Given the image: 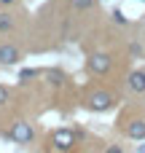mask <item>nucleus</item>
Instances as JSON below:
<instances>
[{
    "mask_svg": "<svg viewBox=\"0 0 145 153\" xmlns=\"http://www.w3.org/2000/svg\"><path fill=\"white\" fill-rule=\"evenodd\" d=\"M110 67H113V59H110V54H102V51H97V54H91V56H89V70H91L94 75H105Z\"/></svg>",
    "mask_w": 145,
    "mask_h": 153,
    "instance_id": "1",
    "label": "nucleus"
},
{
    "mask_svg": "<svg viewBox=\"0 0 145 153\" xmlns=\"http://www.w3.org/2000/svg\"><path fill=\"white\" fill-rule=\"evenodd\" d=\"M8 140H13V143H30L32 140V126L24 124V121H16L11 126V132H8Z\"/></svg>",
    "mask_w": 145,
    "mask_h": 153,
    "instance_id": "2",
    "label": "nucleus"
},
{
    "mask_svg": "<svg viewBox=\"0 0 145 153\" xmlns=\"http://www.w3.org/2000/svg\"><path fill=\"white\" fill-rule=\"evenodd\" d=\"M110 105H113V97H110L108 91H94L91 100H89V108H91V110H108Z\"/></svg>",
    "mask_w": 145,
    "mask_h": 153,
    "instance_id": "3",
    "label": "nucleus"
},
{
    "mask_svg": "<svg viewBox=\"0 0 145 153\" xmlns=\"http://www.w3.org/2000/svg\"><path fill=\"white\" fill-rule=\"evenodd\" d=\"M19 62V48L13 43H3L0 46V65H16Z\"/></svg>",
    "mask_w": 145,
    "mask_h": 153,
    "instance_id": "4",
    "label": "nucleus"
},
{
    "mask_svg": "<svg viewBox=\"0 0 145 153\" xmlns=\"http://www.w3.org/2000/svg\"><path fill=\"white\" fill-rule=\"evenodd\" d=\"M54 145L59 151H70L73 148V132L70 129H57L54 132Z\"/></svg>",
    "mask_w": 145,
    "mask_h": 153,
    "instance_id": "5",
    "label": "nucleus"
},
{
    "mask_svg": "<svg viewBox=\"0 0 145 153\" xmlns=\"http://www.w3.org/2000/svg\"><path fill=\"white\" fill-rule=\"evenodd\" d=\"M126 134H129L132 140H145V121H143V118L132 121V124L126 126Z\"/></svg>",
    "mask_w": 145,
    "mask_h": 153,
    "instance_id": "6",
    "label": "nucleus"
},
{
    "mask_svg": "<svg viewBox=\"0 0 145 153\" xmlns=\"http://www.w3.org/2000/svg\"><path fill=\"white\" fill-rule=\"evenodd\" d=\"M129 89H132V91H145V73L143 70L129 73Z\"/></svg>",
    "mask_w": 145,
    "mask_h": 153,
    "instance_id": "7",
    "label": "nucleus"
},
{
    "mask_svg": "<svg viewBox=\"0 0 145 153\" xmlns=\"http://www.w3.org/2000/svg\"><path fill=\"white\" fill-rule=\"evenodd\" d=\"M8 30H13V19L11 13H0V32H8Z\"/></svg>",
    "mask_w": 145,
    "mask_h": 153,
    "instance_id": "8",
    "label": "nucleus"
},
{
    "mask_svg": "<svg viewBox=\"0 0 145 153\" xmlns=\"http://www.w3.org/2000/svg\"><path fill=\"white\" fill-rule=\"evenodd\" d=\"M70 5H73L75 11H86V8L94 5V0H70Z\"/></svg>",
    "mask_w": 145,
    "mask_h": 153,
    "instance_id": "9",
    "label": "nucleus"
},
{
    "mask_svg": "<svg viewBox=\"0 0 145 153\" xmlns=\"http://www.w3.org/2000/svg\"><path fill=\"white\" fill-rule=\"evenodd\" d=\"M48 81H51L54 86H59V83H62V73H59V70H54V73H48Z\"/></svg>",
    "mask_w": 145,
    "mask_h": 153,
    "instance_id": "10",
    "label": "nucleus"
},
{
    "mask_svg": "<svg viewBox=\"0 0 145 153\" xmlns=\"http://www.w3.org/2000/svg\"><path fill=\"white\" fill-rule=\"evenodd\" d=\"M113 19H116L118 24H129V19H126V16L121 13V11H116V13H113Z\"/></svg>",
    "mask_w": 145,
    "mask_h": 153,
    "instance_id": "11",
    "label": "nucleus"
},
{
    "mask_svg": "<svg viewBox=\"0 0 145 153\" xmlns=\"http://www.w3.org/2000/svg\"><path fill=\"white\" fill-rule=\"evenodd\" d=\"M32 75H35V70H22V73H19V78H22V81H30Z\"/></svg>",
    "mask_w": 145,
    "mask_h": 153,
    "instance_id": "12",
    "label": "nucleus"
},
{
    "mask_svg": "<svg viewBox=\"0 0 145 153\" xmlns=\"http://www.w3.org/2000/svg\"><path fill=\"white\" fill-rule=\"evenodd\" d=\"M5 102H8V89L0 86V105H5Z\"/></svg>",
    "mask_w": 145,
    "mask_h": 153,
    "instance_id": "13",
    "label": "nucleus"
},
{
    "mask_svg": "<svg viewBox=\"0 0 145 153\" xmlns=\"http://www.w3.org/2000/svg\"><path fill=\"white\" fill-rule=\"evenodd\" d=\"M129 51H132L135 56H140V54H143V46H137V43H132V48H129Z\"/></svg>",
    "mask_w": 145,
    "mask_h": 153,
    "instance_id": "14",
    "label": "nucleus"
},
{
    "mask_svg": "<svg viewBox=\"0 0 145 153\" xmlns=\"http://www.w3.org/2000/svg\"><path fill=\"white\" fill-rule=\"evenodd\" d=\"M105 153H124V151H121V145H110Z\"/></svg>",
    "mask_w": 145,
    "mask_h": 153,
    "instance_id": "15",
    "label": "nucleus"
},
{
    "mask_svg": "<svg viewBox=\"0 0 145 153\" xmlns=\"http://www.w3.org/2000/svg\"><path fill=\"white\" fill-rule=\"evenodd\" d=\"M11 3H13V0H0V5H11Z\"/></svg>",
    "mask_w": 145,
    "mask_h": 153,
    "instance_id": "16",
    "label": "nucleus"
}]
</instances>
